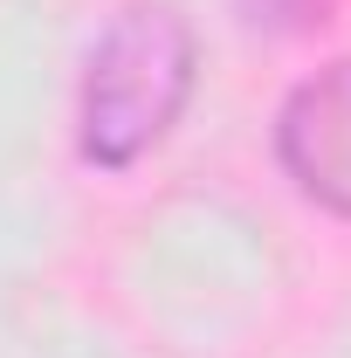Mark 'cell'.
I'll list each match as a JSON object with an SVG mask.
<instances>
[{
  "mask_svg": "<svg viewBox=\"0 0 351 358\" xmlns=\"http://www.w3.org/2000/svg\"><path fill=\"white\" fill-rule=\"evenodd\" d=\"M193 90V28L166 0H131L96 35L83 76V159L103 173L138 166L159 138L173 131Z\"/></svg>",
  "mask_w": 351,
  "mask_h": 358,
  "instance_id": "6da1fadb",
  "label": "cell"
},
{
  "mask_svg": "<svg viewBox=\"0 0 351 358\" xmlns=\"http://www.w3.org/2000/svg\"><path fill=\"white\" fill-rule=\"evenodd\" d=\"M282 173L303 186V200L351 221V62L317 69L275 117Z\"/></svg>",
  "mask_w": 351,
  "mask_h": 358,
  "instance_id": "7a4b0ae2",
  "label": "cell"
}]
</instances>
